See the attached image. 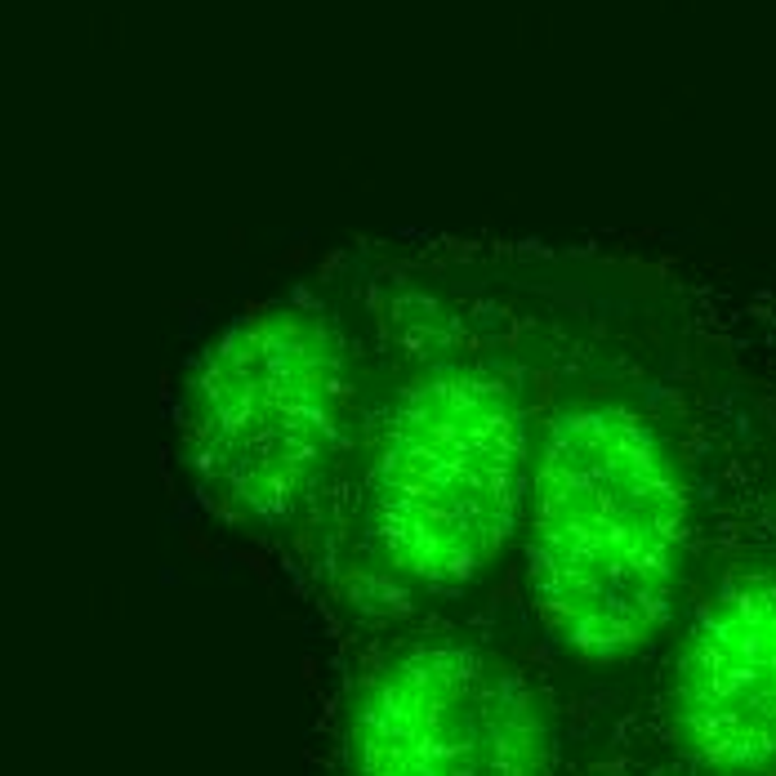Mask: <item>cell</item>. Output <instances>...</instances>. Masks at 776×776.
Instances as JSON below:
<instances>
[{
  "mask_svg": "<svg viewBox=\"0 0 776 776\" xmlns=\"http://www.w3.org/2000/svg\"><path fill=\"white\" fill-rule=\"evenodd\" d=\"M558 763L544 683L464 625L384 643L340 719V776H558Z\"/></svg>",
  "mask_w": 776,
  "mask_h": 776,
  "instance_id": "4",
  "label": "cell"
},
{
  "mask_svg": "<svg viewBox=\"0 0 776 776\" xmlns=\"http://www.w3.org/2000/svg\"><path fill=\"white\" fill-rule=\"evenodd\" d=\"M692 540L696 477L665 384L558 353L513 544L544 643L589 670L643 656L679 616Z\"/></svg>",
  "mask_w": 776,
  "mask_h": 776,
  "instance_id": "2",
  "label": "cell"
},
{
  "mask_svg": "<svg viewBox=\"0 0 776 776\" xmlns=\"http://www.w3.org/2000/svg\"><path fill=\"white\" fill-rule=\"evenodd\" d=\"M661 710L674 750L701 776L776 772V558L723 567L692 603Z\"/></svg>",
  "mask_w": 776,
  "mask_h": 776,
  "instance_id": "5",
  "label": "cell"
},
{
  "mask_svg": "<svg viewBox=\"0 0 776 776\" xmlns=\"http://www.w3.org/2000/svg\"><path fill=\"white\" fill-rule=\"evenodd\" d=\"M558 317L464 250L380 259L375 349L326 544L388 603H451L518 544Z\"/></svg>",
  "mask_w": 776,
  "mask_h": 776,
  "instance_id": "1",
  "label": "cell"
},
{
  "mask_svg": "<svg viewBox=\"0 0 776 776\" xmlns=\"http://www.w3.org/2000/svg\"><path fill=\"white\" fill-rule=\"evenodd\" d=\"M380 259L241 304L165 380V473L224 531L326 544L375 349Z\"/></svg>",
  "mask_w": 776,
  "mask_h": 776,
  "instance_id": "3",
  "label": "cell"
}]
</instances>
